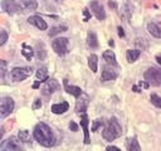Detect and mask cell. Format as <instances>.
Masks as SVG:
<instances>
[{"label": "cell", "instance_id": "6da1fadb", "mask_svg": "<svg viewBox=\"0 0 161 151\" xmlns=\"http://www.w3.org/2000/svg\"><path fill=\"white\" fill-rule=\"evenodd\" d=\"M33 135H34V138L44 147H52L55 145V136L52 128L44 122H39L35 125Z\"/></svg>", "mask_w": 161, "mask_h": 151}, {"label": "cell", "instance_id": "7a4b0ae2", "mask_svg": "<svg viewBox=\"0 0 161 151\" xmlns=\"http://www.w3.org/2000/svg\"><path fill=\"white\" fill-rule=\"evenodd\" d=\"M121 133H122V127H121L119 122L114 117H111L104 125V128L102 132L103 138L107 141H113L117 137H119Z\"/></svg>", "mask_w": 161, "mask_h": 151}, {"label": "cell", "instance_id": "3957f363", "mask_svg": "<svg viewBox=\"0 0 161 151\" xmlns=\"http://www.w3.org/2000/svg\"><path fill=\"white\" fill-rule=\"evenodd\" d=\"M143 78L148 84L158 87V86H161V69L156 68V67H150L143 73Z\"/></svg>", "mask_w": 161, "mask_h": 151}, {"label": "cell", "instance_id": "277c9868", "mask_svg": "<svg viewBox=\"0 0 161 151\" xmlns=\"http://www.w3.org/2000/svg\"><path fill=\"white\" fill-rule=\"evenodd\" d=\"M21 150H23V146L20 143V140L16 138L15 136H10L9 138L1 142L0 151H21Z\"/></svg>", "mask_w": 161, "mask_h": 151}, {"label": "cell", "instance_id": "5b68a950", "mask_svg": "<svg viewBox=\"0 0 161 151\" xmlns=\"http://www.w3.org/2000/svg\"><path fill=\"white\" fill-rule=\"evenodd\" d=\"M31 74V68L29 67H15L11 69V79L15 82H21Z\"/></svg>", "mask_w": 161, "mask_h": 151}, {"label": "cell", "instance_id": "8992f818", "mask_svg": "<svg viewBox=\"0 0 161 151\" xmlns=\"http://www.w3.org/2000/svg\"><path fill=\"white\" fill-rule=\"evenodd\" d=\"M68 43H69V40L67 38H63V36L57 38V39L53 40L52 48L58 55H64V54L68 53Z\"/></svg>", "mask_w": 161, "mask_h": 151}, {"label": "cell", "instance_id": "52a82bcc", "mask_svg": "<svg viewBox=\"0 0 161 151\" xmlns=\"http://www.w3.org/2000/svg\"><path fill=\"white\" fill-rule=\"evenodd\" d=\"M14 109V101L10 97H3L0 101V116L1 118H5L9 116Z\"/></svg>", "mask_w": 161, "mask_h": 151}, {"label": "cell", "instance_id": "ba28073f", "mask_svg": "<svg viewBox=\"0 0 161 151\" xmlns=\"http://www.w3.org/2000/svg\"><path fill=\"white\" fill-rule=\"evenodd\" d=\"M1 8L8 14H16V13L23 11V8L19 4V1H15V0H3Z\"/></svg>", "mask_w": 161, "mask_h": 151}, {"label": "cell", "instance_id": "9c48e42d", "mask_svg": "<svg viewBox=\"0 0 161 151\" xmlns=\"http://www.w3.org/2000/svg\"><path fill=\"white\" fill-rule=\"evenodd\" d=\"M89 6H91L92 13L94 14V16L99 21H102V20L106 19V11H104V8H103V5L101 3H98L97 0H92L91 4H89Z\"/></svg>", "mask_w": 161, "mask_h": 151}, {"label": "cell", "instance_id": "30bf717a", "mask_svg": "<svg viewBox=\"0 0 161 151\" xmlns=\"http://www.w3.org/2000/svg\"><path fill=\"white\" fill-rule=\"evenodd\" d=\"M59 88V83L57 82V79L54 78H49L47 82H44V86L42 88V93L44 96H50L54 91H57Z\"/></svg>", "mask_w": 161, "mask_h": 151}, {"label": "cell", "instance_id": "8fae6325", "mask_svg": "<svg viewBox=\"0 0 161 151\" xmlns=\"http://www.w3.org/2000/svg\"><path fill=\"white\" fill-rule=\"evenodd\" d=\"M28 23L31 24V25H34L39 30H47V28H48L45 20H43V18H40L39 15H31V16H29L28 18Z\"/></svg>", "mask_w": 161, "mask_h": 151}, {"label": "cell", "instance_id": "7c38bea8", "mask_svg": "<svg viewBox=\"0 0 161 151\" xmlns=\"http://www.w3.org/2000/svg\"><path fill=\"white\" fill-rule=\"evenodd\" d=\"M117 72L113 69V68H109V67H106L101 74V81L102 82H107V81H113L117 78Z\"/></svg>", "mask_w": 161, "mask_h": 151}, {"label": "cell", "instance_id": "4fadbf2b", "mask_svg": "<svg viewBox=\"0 0 161 151\" xmlns=\"http://www.w3.org/2000/svg\"><path fill=\"white\" fill-rule=\"evenodd\" d=\"M88 123H89L88 117H87V115H86V113H83L82 120H80V127H82V128H83V131H84V143H86V145H88V143L91 142L89 130H88Z\"/></svg>", "mask_w": 161, "mask_h": 151}, {"label": "cell", "instance_id": "5bb4252c", "mask_svg": "<svg viewBox=\"0 0 161 151\" xmlns=\"http://www.w3.org/2000/svg\"><path fill=\"white\" fill-rule=\"evenodd\" d=\"M119 16H121V19L123 21H128L131 19V16H132V8H131V5L128 3H126V4H123L121 6Z\"/></svg>", "mask_w": 161, "mask_h": 151}, {"label": "cell", "instance_id": "9a60e30c", "mask_svg": "<svg viewBox=\"0 0 161 151\" xmlns=\"http://www.w3.org/2000/svg\"><path fill=\"white\" fill-rule=\"evenodd\" d=\"M68 108H69L68 102H60V103H54L50 109H52V112H53L54 115H62V113L67 112Z\"/></svg>", "mask_w": 161, "mask_h": 151}, {"label": "cell", "instance_id": "2e32d148", "mask_svg": "<svg viewBox=\"0 0 161 151\" xmlns=\"http://www.w3.org/2000/svg\"><path fill=\"white\" fill-rule=\"evenodd\" d=\"M147 31L155 38H161V26L156 23H148L147 24Z\"/></svg>", "mask_w": 161, "mask_h": 151}, {"label": "cell", "instance_id": "e0dca14e", "mask_svg": "<svg viewBox=\"0 0 161 151\" xmlns=\"http://www.w3.org/2000/svg\"><path fill=\"white\" fill-rule=\"evenodd\" d=\"M64 86H65V91H67L69 94H72V96H74V97H77V98L82 94V89H80L79 87H77V86H69L68 82H67V79H64Z\"/></svg>", "mask_w": 161, "mask_h": 151}, {"label": "cell", "instance_id": "ac0fdd59", "mask_svg": "<svg viewBox=\"0 0 161 151\" xmlns=\"http://www.w3.org/2000/svg\"><path fill=\"white\" fill-rule=\"evenodd\" d=\"M19 4L21 5L23 9L25 10H36L38 8V3L36 0H19Z\"/></svg>", "mask_w": 161, "mask_h": 151}, {"label": "cell", "instance_id": "d6986e66", "mask_svg": "<svg viewBox=\"0 0 161 151\" xmlns=\"http://www.w3.org/2000/svg\"><path fill=\"white\" fill-rule=\"evenodd\" d=\"M35 76H36V79L38 81H40L42 83L43 82H47L49 78H48V69H47V67H39L38 69H36V73H35Z\"/></svg>", "mask_w": 161, "mask_h": 151}, {"label": "cell", "instance_id": "ffe728a7", "mask_svg": "<svg viewBox=\"0 0 161 151\" xmlns=\"http://www.w3.org/2000/svg\"><path fill=\"white\" fill-rule=\"evenodd\" d=\"M140 54H141V50H138V49H128V50L126 52L127 62H128V63H133V62H136L137 58L140 57Z\"/></svg>", "mask_w": 161, "mask_h": 151}, {"label": "cell", "instance_id": "44dd1931", "mask_svg": "<svg viewBox=\"0 0 161 151\" xmlns=\"http://www.w3.org/2000/svg\"><path fill=\"white\" fill-rule=\"evenodd\" d=\"M88 67L93 73H97V70H98V57L96 54H91L88 57Z\"/></svg>", "mask_w": 161, "mask_h": 151}, {"label": "cell", "instance_id": "7402d4cb", "mask_svg": "<svg viewBox=\"0 0 161 151\" xmlns=\"http://www.w3.org/2000/svg\"><path fill=\"white\" fill-rule=\"evenodd\" d=\"M87 45L89 48H92V49H94V48L98 47V39H97L96 33H93V31H89L88 33V35H87Z\"/></svg>", "mask_w": 161, "mask_h": 151}, {"label": "cell", "instance_id": "603a6c76", "mask_svg": "<svg viewBox=\"0 0 161 151\" xmlns=\"http://www.w3.org/2000/svg\"><path fill=\"white\" fill-rule=\"evenodd\" d=\"M126 146H127V150L128 151H140V143H138V141H137L136 137L127 138Z\"/></svg>", "mask_w": 161, "mask_h": 151}, {"label": "cell", "instance_id": "cb8c5ba5", "mask_svg": "<svg viewBox=\"0 0 161 151\" xmlns=\"http://www.w3.org/2000/svg\"><path fill=\"white\" fill-rule=\"evenodd\" d=\"M103 59L107 62V63H111L112 65H117V60H116V55H114V53H113V50H106V52H103Z\"/></svg>", "mask_w": 161, "mask_h": 151}, {"label": "cell", "instance_id": "d4e9b609", "mask_svg": "<svg viewBox=\"0 0 161 151\" xmlns=\"http://www.w3.org/2000/svg\"><path fill=\"white\" fill-rule=\"evenodd\" d=\"M21 54H23L28 60H30V59L33 58V55H34V50H33V48H31V47H29V45H26V44L24 43V44H23Z\"/></svg>", "mask_w": 161, "mask_h": 151}, {"label": "cell", "instance_id": "484cf974", "mask_svg": "<svg viewBox=\"0 0 161 151\" xmlns=\"http://www.w3.org/2000/svg\"><path fill=\"white\" fill-rule=\"evenodd\" d=\"M87 104H88V101L87 99H78L77 101V104H75V111L78 113H84L86 109H87Z\"/></svg>", "mask_w": 161, "mask_h": 151}, {"label": "cell", "instance_id": "4316f807", "mask_svg": "<svg viewBox=\"0 0 161 151\" xmlns=\"http://www.w3.org/2000/svg\"><path fill=\"white\" fill-rule=\"evenodd\" d=\"M68 28L65 26V25H58V26H53L50 30H49V36H54V35H57V34H59V33H63V31H65Z\"/></svg>", "mask_w": 161, "mask_h": 151}, {"label": "cell", "instance_id": "83f0119b", "mask_svg": "<svg viewBox=\"0 0 161 151\" xmlns=\"http://www.w3.org/2000/svg\"><path fill=\"white\" fill-rule=\"evenodd\" d=\"M18 137L23 142H29L30 141V133H29L28 130H20L19 133H18Z\"/></svg>", "mask_w": 161, "mask_h": 151}, {"label": "cell", "instance_id": "f1b7e54d", "mask_svg": "<svg viewBox=\"0 0 161 151\" xmlns=\"http://www.w3.org/2000/svg\"><path fill=\"white\" fill-rule=\"evenodd\" d=\"M36 58L40 59V60L45 58V49H44L43 44H38L36 45Z\"/></svg>", "mask_w": 161, "mask_h": 151}, {"label": "cell", "instance_id": "f546056e", "mask_svg": "<svg viewBox=\"0 0 161 151\" xmlns=\"http://www.w3.org/2000/svg\"><path fill=\"white\" fill-rule=\"evenodd\" d=\"M150 101H151V103H152L153 106H156V107L161 108V97H160V96H157V94L152 93V94L150 96Z\"/></svg>", "mask_w": 161, "mask_h": 151}, {"label": "cell", "instance_id": "4dcf8cb0", "mask_svg": "<svg viewBox=\"0 0 161 151\" xmlns=\"http://www.w3.org/2000/svg\"><path fill=\"white\" fill-rule=\"evenodd\" d=\"M6 40H8V33L4 29H1L0 30V45H4Z\"/></svg>", "mask_w": 161, "mask_h": 151}, {"label": "cell", "instance_id": "1f68e13d", "mask_svg": "<svg viewBox=\"0 0 161 151\" xmlns=\"http://www.w3.org/2000/svg\"><path fill=\"white\" fill-rule=\"evenodd\" d=\"M102 125H103V121H102V120H99V118H98V120H94V121H93V125H92V131L96 132Z\"/></svg>", "mask_w": 161, "mask_h": 151}, {"label": "cell", "instance_id": "d6a6232c", "mask_svg": "<svg viewBox=\"0 0 161 151\" xmlns=\"http://www.w3.org/2000/svg\"><path fill=\"white\" fill-rule=\"evenodd\" d=\"M0 70H1V78L4 79L5 72H6V63H5V60H0Z\"/></svg>", "mask_w": 161, "mask_h": 151}, {"label": "cell", "instance_id": "836d02e7", "mask_svg": "<svg viewBox=\"0 0 161 151\" xmlns=\"http://www.w3.org/2000/svg\"><path fill=\"white\" fill-rule=\"evenodd\" d=\"M89 19H91V13L87 8H84L83 9V21H88Z\"/></svg>", "mask_w": 161, "mask_h": 151}, {"label": "cell", "instance_id": "e575fe53", "mask_svg": "<svg viewBox=\"0 0 161 151\" xmlns=\"http://www.w3.org/2000/svg\"><path fill=\"white\" fill-rule=\"evenodd\" d=\"M42 107V101H40V98H36L35 101H34V103H33V109H38V108H40Z\"/></svg>", "mask_w": 161, "mask_h": 151}, {"label": "cell", "instance_id": "d590c367", "mask_svg": "<svg viewBox=\"0 0 161 151\" xmlns=\"http://www.w3.org/2000/svg\"><path fill=\"white\" fill-rule=\"evenodd\" d=\"M69 130L73 131V132H77V131H78V125H77L75 122L70 121V122H69Z\"/></svg>", "mask_w": 161, "mask_h": 151}, {"label": "cell", "instance_id": "8d00e7d4", "mask_svg": "<svg viewBox=\"0 0 161 151\" xmlns=\"http://www.w3.org/2000/svg\"><path fill=\"white\" fill-rule=\"evenodd\" d=\"M117 30H118V36H119V38H123V36H125L123 28H122V26H118V28H117Z\"/></svg>", "mask_w": 161, "mask_h": 151}, {"label": "cell", "instance_id": "74e56055", "mask_svg": "<svg viewBox=\"0 0 161 151\" xmlns=\"http://www.w3.org/2000/svg\"><path fill=\"white\" fill-rule=\"evenodd\" d=\"M107 151H121L118 147H116V146H107V148H106Z\"/></svg>", "mask_w": 161, "mask_h": 151}, {"label": "cell", "instance_id": "f35d334b", "mask_svg": "<svg viewBox=\"0 0 161 151\" xmlns=\"http://www.w3.org/2000/svg\"><path fill=\"white\" fill-rule=\"evenodd\" d=\"M138 84H140L141 87H143V88H148V87H150V84H148L146 81H143V82H140Z\"/></svg>", "mask_w": 161, "mask_h": 151}, {"label": "cell", "instance_id": "ab89813d", "mask_svg": "<svg viewBox=\"0 0 161 151\" xmlns=\"http://www.w3.org/2000/svg\"><path fill=\"white\" fill-rule=\"evenodd\" d=\"M155 59H156L157 64H160V65H161V54H157V55L155 57Z\"/></svg>", "mask_w": 161, "mask_h": 151}, {"label": "cell", "instance_id": "60d3db41", "mask_svg": "<svg viewBox=\"0 0 161 151\" xmlns=\"http://www.w3.org/2000/svg\"><path fill=\"white\" fill-rule=\"evenodd\" d=\"M40 83H42V82H40V81H36V82H35V83H34V84H33V88H35V89H36V88H38V87H39V86H40Z\"/></svg>", "mask_w": 161, "mask_h": 151}, {"label": "cell", "instance_id": "b9f144b4", "mask_svg": "<svg viewBox=\"0 0 161 151\" xmlns=\"http://www.w3.org/2000/svg\"><path fill=\"white\" fill-rule=\"evenodd\" d=\"M132 89H133L135 92H137V93H140V92H141V89H140L137 86H133V87H132Z\"/></svg>", "mask_w": 161, "mask_h": 151}, {"label": "cell", "instance_id": "7bdbcfd3", "mask_svg": "<svg viewBox=\"0 0 161 151\" xmlns=\"http://www.w3.org/2000/svg\"><path fill=\"white\" fill-rule=\"evenodd\" d=\"M108 5H109V8H116V4L113 1H108Z\"/></svg>", "mask_w": 161, "mask_h": 151}, {"label": "cell", "instance_id": "ee69618b", "mask_svg": "<svg viewBox=\"0 0 161 151\" xmlns=\"http://www.w3.org/2000/svg\"><path fill=\"white\" fill-rule=\"evenodd\" d=\"M108 44H109V45H111V47H113V45H114V43H113V40H112V39H111V40H109V42H108Z\"/></svg>", "mask_w": 161, "mask_h": 151}]
</instances>
